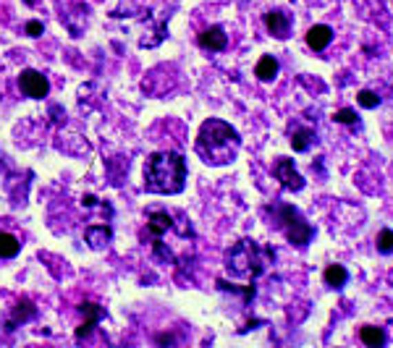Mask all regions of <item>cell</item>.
<instances>
[{
  "mask_svg": "<svg viewBox=\"0 0 393 348\" xmlns=\"http://www.w3.org/2000/svg\"><path fill=\"white\" fill-rule=\"evenodd\" d=\"M142 238L152 246V257L163 265L183 262L189 246L194 241L192 220L179 209H152L147 215Z\"/></svg>",
  "mask_w": 393,
  "mask_h": 348,
  "instance_id": "1",
  "label": "cell"
},
{
  "mask_svg": "<svg viewBox=\"0 0 393 348\" xmlns=\"http://www.w3.org/2000/svg\"><path fill=\"white\" fill-rule=\"evenodd\" d=\"M239 150H241V136L231 123H225L221 118H208L199 126L194 152L205 165H212V168L231 165L239 157Z\"/></svg>",
  "mask_w": 393,
  "mask_h": 348,
  "instance_id": "2",
  "label": "cell"
},
{
  "mask_svg": "<svg viewBox=\"0 0 393 348\" xmlns=\"http://www.w3.org/2000/svg\"><path fill=\"white\" fill-rule=\"evenodd\" d=\"M275 262V252L270 246L257 244L254 238H241L225 252V270L236 280L254 285Z\"/></svg>",
  "mask_w": 393,
  "mask_h": 348,
  "instance_id": "3",
  "label": "cell"
},
{
  "mask_svg": "<svg viewBox=\"0 0 393 348\" xmlns=\"http://www.w3.org/2000/svg\"><path fill=\"white\" fill-rule=\"evenodd\" d=\"M186 160L181 152H152L144 163V189L150 194H181L186 186Z\"/></svg>",
  "mask_w": 393,
  "mask_h": 348,
  "instance_id": "4",
  "label": "cell"
},
{
  "mask_svg": "<svg viewBox=\"0 0 393 348\" xmlns=\"http://www.w3.org/2000/svg\"><path fill=\"white\" fill-rule=\"evenodd\" d=\"M268 212L273 215L275 228L286 236V241L291 246L304 249V246L314 238L312 223L304 218V215H301V209H296L294 205H283V202H281V205L268 207Z\"/></svg>",
  "mask_w": 393,
  "mask_h": 348,
  "instance_id": "5",
  "label": "cell"
},
{
  "mask_svg": "<svg viewBox=\"0 0 393 348\" xmlns=\"http://www.w3.org/2000/svg\"><path fill=\"white\" fill-rule=\"evenodd\" d=\"M273 176L281 181V186L286 189V192H301L304 189V176H301L296 165H294V160L291 157H275L273 160Z\"/></svg>",
  "mask_w": 393,
  "mask_h": 348,
  "instance_id": "6",
  "label": "cell"
},
{
  "mask_svg": "<svg viewBox=\"0 0 393 348\" xmlns=\"http://www.w3.org/2000/svg\"><path fill=\"white\" fill-rule=\"evenodd\" d=\"M19 90L24 97H32V100H42V97H48V92H50V81L45 74H39L34 68H26L19 74Z\"/></svg>",
  "mask_w": 393,
  "mask_h": 348,
  "instance_id": "7",
  "label": "cell"
},
{
  "mask_svg": "<svg viewBox=\"0 0 393 348\" xmlns=\"http://www.w3.org/2000/svg\"><path fill=\"white\" fill-rule=\"evenodd\" d=\"M314 142H317V131L312 126H304L301 121L288 123V144L294 152H307Z\"/></svg>",
  "mask_w": 393,
  "mask_h": 348,
  "instance_id": "8",
  "label": "cell"
},
{
  "mask_svg": "<svg viewBox=\"0 0 393 348\" xmlns=\"http://www.w3.org/2000/svg\"><path fill=\"white\" fill-rule=\"evenodd\" d=\"M262 21H265V29L270 32V37H275V39L291 37V16H288L286 11L273 8V11H268L262 16Z\"/></svg>",
  "mask_w": 393,
  "mask_h": 348,
  "instance_id": "9",
  "label": "cell"
},
{
  "mask_svg": "<svg viewBox=\"0 0 393 348\" xmlns=\"http://www.w3.org/2000/svg\"><path fill=\"white\" fill-rule=\"evenodd\" d=\"M79 309H81V314H84V323L79 325L77 340H84V338L92 336V330H94V327H97V323L105 317V309H103V307H97V304H92V301H84Z\"/></svg>",
  "mask_w": 393,
  "mask_h": 348,
  "instance_id": "10",
  "label": "cell"
},
{
  "mask_svg": "<svg viewBox=\"0 0 393 348\" xmlns=\"http://www.w3.org/2000/svg\"><path fill=\"white\" fill-rule=\"evenodd\" d=\"M196 45L208 52H223L228 48V34H225L223 26H210L196 37Z\"/></svg>",
  "mask_w": 393,
  "mask_h": 348,
  "instance_id": "11",
  "label": "cell"
},
{
  "mask_svg": "<svg viewBox=\"0 0 393 348\" xmlns=\"http://www.w3.org/2000/svg\"><path fill=\"white\" fill-rule=\"evenodd\" d=\"M304 39H307L310 50L323 52V50H328V45L333 42V29H330L328 24H314V26H310V29H307Z\"/></svg>",
  "mask_w": 393,
  "mask_h": 348,
  "instance_id": "12",
  "label": "cell"
},
{
  "mask_svg": "<svg viewBox=\"0 0 393 348\" xmlns=\"http://www.w3.org/2000/svg\"><path fill=\"white\" fill-rule=\"evenodd\" d=\"M84 241H87L92 249H105V246L113 241V228H110V225H87Z\"/></svg>",
  "mask_w": 393,
  "mask_h": 348,
  "instance_id": "13",
  "label": "cell"
},
{
  "mask_svg": "<svg viewBox=\"0 0 393 348\" xmlns=\"http://www.w3.org/2000/svg\"><path fill=\"white\" fill-rule=\"evenodd\" d=\"M359 340L367 348H383L388 343V333H385V327H378V325H362L359 327Z\"/></svg>",
  "mask_w": 393,
  "mask_h": 348,
  "instance_id": "14",
  "label": "cell"
},
{
  "mask_svg": "<svg viewBox=\"0 0 393 348\" xmlns=\"http://www.w3.org/2000/svg\"><path fill=\"white\" fill-rule=\"evenodd\" d=\"M34 317H37V307H34L29 298H21V301L16 304V309H13V317L8 320L6 330H16L19 325L29 323V320H34Z\"/></svg>",
  "mask_w": 393,
  "mask_h": 348,
  "instance_id": "15",
  "label": "cell"
},
{
  "mask_svg": "<svg viewBox=\"0 0 393 348\" xmlns=\"http://www.w3.org/2000/svg\"><path fill=\"white\" fill-rule=\"evenodd\" d=\"M349 270L343 267V265H328L325 272H323V280H325L328 288H333V291H341L343 285L349 283Z\"/></svg>",
  "mask_w": 393,
  "mask_h": 348,
  "instance_id": "16",
  "label": "cell"
},
{
  "mask_svg": "<svg viewBox=\"0 0 393 348\" xmlns=\"http://www.w3.org/2000/svg\"><path fill=\"white\" fill-rule=\"evenodd\" d=\"M278 71H281V63H278V58H273V55H262L260 61H257V65H254V76L260 79V81H275Z\"/></svg>",
  "mask_w": 393,
  "mask_h": 348,
  "instance_id": "17",
  "label": "cell"
},
{
  "mask_svg": "<svg viewBox=\"0 0 393 348\" xmlns=\"http://www.w3.org/2000/svg\"><path fill=\"white\" fill-rule=\"evenodd\" d=\"M21 252V241L11 233H0V259H13Z\"/></svg>",
  "mask_w": 393,
  "mask_h": 348,
  "instance_id": "18",
  "label": "cell"
},
{
  "mask_svg": "<svg viewBox=\"0 0 393 348\" xmlns=\"http://www.w3.org/2000/svg\"><path fill=\"white\" fill-rule=\"evenodd\" d=\"M375 249L383 257H393V231L391 228H380V233L375 236Z\"/></svg>",
  "mask_w": 393,
  "mask_h": 348,
  "instance_id": "19",
  "label": "cell"
},
{
  "mask_svg": "<svg viewBox=\"0 0 393 348\" xmlns=\"http://www.w3.org/2000/svg\"><path fill=\"white\" fill-rule=\"evenodd\" d=\"M333 121L341 123V126H356V123H359V116H356L354 108H341V110L333 113Z\"/></svg>",
  "mask_w": 393,
  "mask_h": 348,
  "instance_id": "20",
  "label": "cell"
},
{
  "mask_svg": "<svg viewBox=\"0 0 393 348\" xmlns=\"http://www.w3.org/2000/svg\"><path fill=\"white\" fill-rule=\"evenodd\" d=\"M356 103L362 105L365 110H375L380 105V94L378 92H372V90H362L359 94H356Z\"/></svg>",
  "mask_w": 393,
  "mask_h": 348,
  "instance_id": "21",
  "label": "cell"
},
{
  "mask_svg": "<svg viewBox=\"0 0 393 348\" xmlns=\"http://www.w3.org/2000/svg\"><path fill=\"white\" fill-rule=\"evenodd\" d=\"M24 32H26V34H29V37H42L45 26H42V21H26Z\"/></svg>",
  "mask_w": 393,
  "mask_h": 348,
  "instance_id": "22",
  "label": "cell"
},
{
  "mask_svg": "<svg viewBox=\"0 0 393 348\" xmlns=\"http://www.w3.org/2000/svg\"><path fill=\"white\" fill-rule=\"evenodd\" d=\"M81 205L87 207V209H92V207L97 205V196H92V194H84V196H81Z\"/></svg>",
  "mask_w": 393,
  "mask_h": 348,
  "instance_id": "23",
  "label": "cell"
},
{
  "mask_svg": "<svg viewBox=\"0 0 393 348\" xmlns=\"http://www.w3.org/2000/svg\"><path fill=\"white\" fill-rule=\"evenodd\" d=\"M24 3H29V6H34V0H24Z\"/></svg>",
  "mask_w": 393,
  "mask_h": 348,
  "instance_id": "24",
  "label": "cell"
}]
</instances>
